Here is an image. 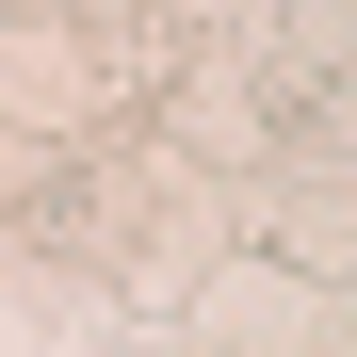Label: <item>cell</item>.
Segmentation results:
<instances>
[{"instance_id":"obj_1","label":"cell","mask_w":357,"mask_h":357,"mask_svg":"<svg viewBox=\"0 0 357 357\" xmlns=\"http://www.w3.org/2000/svg\"><path fill=\"white\" fill-rule=\"evenodd\" d=\"M66 178H82V130L0 114V211H17V227H49V211H66Z\"/></svg>"}]
</instances>
